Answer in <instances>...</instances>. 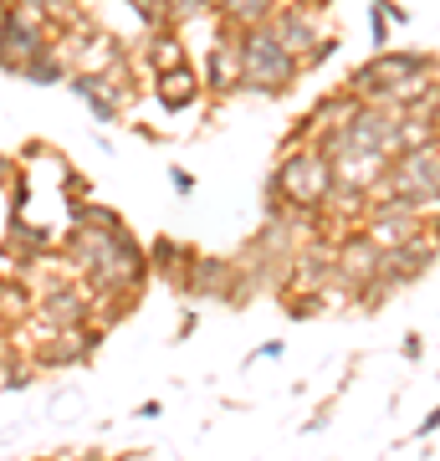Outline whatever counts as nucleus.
<instances>
[{
  "label": "nucleus",
  "instance_id": "obj_1",
  "mask_svg": "<svg viewBox=\"0 0 440 461\" xmlns=\"http://www.w3.org/2000/svg\"><path fill=\"white\" fill-rule=\"evenodd\" d=\"M369 195L405 200V205H415V211L436 215V195H440V144H420V149H400V154H390Z\"/></svg>",
  "mask_w": 440,
  "mask_h": 461
},
{
  "label": "nucleus",
  "instance_id": "obj_2",
  "mask_svg": "<svg viewBox=\"0 0 440 461\" xmlns=\"http://www.w3.org/2000/svg\"><path fill=\"white\" fill-rule=\"evenodd\" d=\"M236 51H241V93L282 98V93H292L297 77H302L297 57L282 47L266 26H246V32L236 36Z\"/></svg>",
  "mask_w": 440,
  "mask_h": 461
},
{
  "label": "nucleus",
  "instance_id": "obj_3",
  "mask_svg": "<svg viewBox=\"0 0 440 461\" xmlns=\"http://www.w3.org/2000/svg\"><path fill=\"white\" fill-rule=\"evenodd\" d=\"M272 190L287 200V211H323L328 205V190H333V165L318 144H292L282 149V165L272 175Z\"/></svg>",
  "mask_w": 440,
  "mask_h": 461
},
{
  "label": "nucleus",
  "instance_id": "obj_4",
  "mask_svg": "<svg viewBox=\"0 0 440 461\" xmlns=\"http://www.w3.org/2000/svg\"><path fill=\"white\" fill-rule=\"evenodd\" d=\"M430 272H436V230H425L415 241H400V247H384L374 277L394 293V287H409V282L430 277Z\"/></svg>",
  "mask_w": 440,
  "mask_h": 461
},
{
  "label": "nucleus",
  "instance_id": "obj_5",
  "mask_svg": "<svg viewBox=\"0 0 440 461\" xmlns=\"http://www.w3.org/2000/svg\"><path fill=\"white\" fill-rule=\"evenodd\" d=\"M236 26H220L211 41V62H205V83L215 87V98L241 93V51H236Z\"/></svg>",
  "mask_w": 440,
  "mask_h": 461
},
{
  "label": "nucleus",
  "instance_id": "obj_6",
  "mask_svg": "<svg viewBox=\"0 0 440 461\" xmlns=\"http://www.w3.org/2000/svg\"><path fill=\"white\" fill-rule=\"evenodd\" d=\"M93 318V303H87V293H77V287H51L47 297H41V308H36V323L41 329H77V323H87Z\"/></svg>",
  "mask_w": 440,
  "mask_h": 461
},
{
  "label": "nucleus",
  "instance_id": "obj_7",
  "mask_svg": "<svg viewBox=\"0 0 440 461\" xmlns=\"http://www.w3.org/2000/svg\"><path fill=\"white\" fill-rule=\"evenodd\" d=\"M154 98H159L164 113H184V108L200 98V72H195L190 62L164 67L159 77H154Z\"/></svg>",
  "mask_w": 440,
  "mask_h": 461
},
{
  "label": "nucleus",
  "instance_id": "obj_8",
  "mask_svg": "<svg viewBox=\"0 0 440 461\" xmlns=\"http://www.w3.org/2000/svg\"><path fill=\"white\" fill-rule=\"evenodd\" d=\"M144 257H148V272H159L164 282H175V287H180L184 272H190V257H195V251L184 247V241H175V236H159V241H154Z\"/></svg>",
  "mask_w": 440,
  "mask_h": 461
},
{
  "label": "nucleus",
  "instance_id": "obj_9",
  "mask_svg": "<svg viewBox=\"0 0 440 461\" xmlns=\"http://www.w3.org/2000/svg\"><path fill=\"white\" fill-rule=\"evenodd\" d=\"M67 72H72V67L62 62V57H57V47H41V51H31V57H26V62L16 67V77L21 83H36V87H57V83H67Z\"/></svg>",
  "mask_w": 440,
  "mask_h": 461
},
{
  "label": "nucleus",
  "instance_id": "obj_10",
  "mask_svg": "<svg viewBox=\"0 0 440 461\" xmlns=\"http://www.w3.org/2000/svg\"><path fill=\"white\" fill-rule=\"evenodd\" d=\"M144 57L154 62V72H164V67L184 62V41H180V32H175V26H148V36H144Z\"/></svg>",
  "mask_w": 440,
  "mask_h": 461
},
{
  "label": "nucleus",
  "instance_id": "obj_11",
  "mask_svg": "<svg viewBox=\"0 0 440 461\" xmlns=\"http://www.w3.org/2000/svg\"><path fill=\"white\" fill-rule=\"evenodd\" d=\"M277 5L282 0H220L215 16L226 21V26H236V32H246V26H266V16H272Z\"/></svg>",
  "mask_w": 440,
  "mask_h": 461
},
{
  "label": "nucleus",
  "instance_id": "obj_12",
  "mask_svg": "<svg viewBox=\"0 0 440 461\" xmlns=\"http://www.w3.org/2000/svg\"><path fill=\"white\" fill-rule=\"evenodd\" d=\"M200 16H211V0H164V26H184Z\"/></svg>",
  "mask_w": 440,
  "mask_h": 461
},
{
  "label": "nucleus",
  "instance_id": "obj_13",
  "mask_svg": "<svg viewBox=\"0 0 440 461\" xmlns=\"http://www.w3.org/2000/svg\"><path fill=\"white\" fill-rule=\"evenodd\" d=\"M77 221H82V226H98V230H118V226H123V215L108 211V205H93V200H82V205H77Z\"/></svg>",
  "mask_w": 440,
  "mask_h": 461
},
{
  "label": "nucleus",
  "instance_id": "obj_14",
  "mask_svg": "<svg viewBox=\"0 0 440 461\" xmlns=\"http://www.w3.org/2000/svg\"><path fill=\"white\" fill-rule=\"evenodd\" d=\"M169 185H175V195H195V175L190 169H169Z\"/></svg>",
  "mask_w": 440,
  "mask_h": 461
},
{
  "label": "nucleus",
  "instance_id": "obj_15",
  "mask_svg": "<svg viewBox=\"0 0 440 461\" xmlns=\"http://www.w3.org/2000/svg\"><path fill=\"white\" fill-rule=\"evenodd\" d=\"M420 354H425V339H420V333H409V339H405V359H420Z\"/></svg>",
  "mask_w": 440,
  "mask_h": 461
},
{
  "label": "nucleus",
  "instance_id": "obj_16",
  "mask_svg": "<svg viewBox=\"0 0 440 461\" xmlns=\"http://www.w3.org/2000/svg\"><path fill=\"white\" fill-rule=\"evenodd\" d=\"M5 180H16V165H11V159L0 154V185H5Z\"/></svg>",
  "mask_w": 440,
  "mask_h": 461
}]
</instances>
